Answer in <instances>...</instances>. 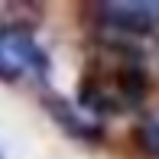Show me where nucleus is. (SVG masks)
<instances>
[{"instance_id": "1", "label": "nucleus", "mask_w": 159, "mask_h": 159, "mask_svg": "<svg viewBox=\"0 0 159 159\" xmlns=\"http://www.w3.org/2000/svg\"><path fill=\"white\" fill-rule=\"evenodd\" d=\"M46 59H42L39 46L23 26H7L0 30V78H20L33 68H42Z\"/></svg>"}, {"instance_id": "2", "label": "nucleus", "mask_w": 159, "mask_h": 159, "mask_svg": "<svg viewBox=\"0 0 159 159\" xmlns=\"http://www.w3.org/2000/svg\"><path fill=\"white\" fill-rule=\"evenodd\" d=\"M101 13H107V23L120 26L130 33H149L153 26H159V3H104Z\"/></svg>"}]
</instances>
